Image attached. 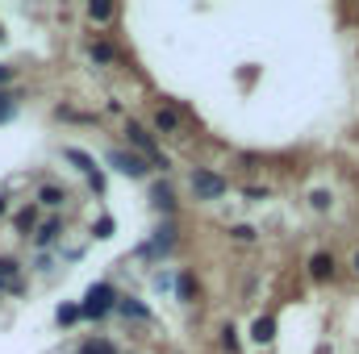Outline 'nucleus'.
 I'll return each instance as SVG.
<instances>
[{
	"mask_svg": "<svg viewBox=\"0 0 359 354\" xmlns=\"http://www.w3.org/2000/svg\"><path fill=\"white\" fill-rule=\"evenodd\" d=\"M113 309H117V292H113V283H92L88 292H84L80 317H88V321H100V317H109Z\"/></svg>",
	"mask_w": 359,
	"mask_h": 354,
	"instance_id": "obj_1",
	"label": "nucleus"
},
{
	"mask_svg": "<svg viewBox=\"0 0 359 354\" xmlns=\"http://www.w3.org/2000/svg\"><path fill=\"white\" fill-rule=\"evenodd\" d=\"M126 134H130V146H138V150H142V159H147L151 167H159V171L168 167V155H163V150L155 146V138H151V129H142L138 121H130V125H126Z\"/></svg>",
	"mask_w": 359,
	"mask_h": 354,
	"instance_id": "obj_2",
	"label": "nucleus"
},
{
	"mask_svg": "<svg viewBox=\"0 0 359 354\" xmlns=\"http://www.w3.org/2000/svg\"><path fill=\"white\" fill-rule=\"evenodd\" d=\"M104 163L117 171V176H126V179H142L151 167H147V159L142 155H134V150H109L104 155Z\"/></svg>",
	"mask_w": 359,
	"mask_h": 354,
	"instance_id": "obj_3",
	"label": "nucleus"
},
{
	"mask_svg": "<svg viewBox=\"0 0 359 354\" xmlns=\"http://www.w3.org/2000/svg\"><path fill=\"white\" fill-rule=\"evenodd\" d=\"M192 192H196V200H222L230 192V183L213 171H192Z\"/></svg>",
	"mask_w": 359,
	"mask_h": 354,
	"instance_id": "obj_4",
	"label": "nucleus"
},
{
	"mask_svg": "<svg viewBox=\"0 0 359 354\" xmlns=\"http://www.w3.org/2000/svg\"><path fill=\"white\" fill-rule=\"evenodd\" d=\"M63 159H67V163H76V167L88 176L92 192H104V176H100V167H96V159H92V155H84L80 146H67V150H63Z\"/></svg>",
	"mask_w": 359,
	"mask_h": 354,
	"instance_id": "obj_5",
	"label": "nucleus"
},
{
	"mask_svg": "<svg viewBox=\"0 0 359 354\" xmlns=\"http://www.w3.org/2000/svg\"><path fill=\"white\" fill-rule=\"evenodd\" d=\"M59 234H63V221H59V217H50V221H42V225L34 229V242L46 250V246H55V242H59Z\"/></svg>",
	"mask_w": 359,
	"mask_h": 354,
	"instance_id": "obj_6",
	"label": "nucleus"
},
{
	"mask_svg": "<svg viewBox=\"0 0 359 354\" xmlns=\"http://www.w3.org/2000/svg\"><path fill=\"white\" fill-rule=\"evenodd\" d=\"M251 342H259V346L276 342V317H255L251 321Z\"/></svg>",
	"mask_w": 359,
	"mask_h": 354,
	"instance_id": "obj_7",
	"label": "nucleus"
},
{
	"mask_svg": "<svg viewBox=\"0 0 359 354\" xmlns=\"http://www.w3.org/2000/svg\"><path fill=\"white\" fill-rule=\"evenodd\" d=\"M309 275H313L318 283H326V279L334 275V255H326V250H318V255L309 259Z\"/></svg>",
	"mask_w": 359,
	"mask_h": 354,
	"instance_id": "obj_8",
	"label": "nucleus"
},
{
	"mask_svg": "<svg viewBox=\"0 0 359 354\" xmlns=\"http://www.w3.org/2000/svg\"><path fill=\"white\" fill-rule=\"evenodd\" d=\"M63 200H67V187H59V183H42L38 187V204L42 208H59Z\"/></svg>",
	"mask_w": 359,
	"mask_h": 354,
	"instance_id": "obj_9",
	"label": "nucleus"
},
{
	"mask_svg": "<svg viewBox=\"0 0 359 354\" xmlns=\"http://www.w3.org/2000/svg\"><path fill=\"white\" fill-rule=\"evenodd\" d=\"M151 204H155L159 213H172V208H176V192H172L168 183H155V187H151Z\"/></svg>",
	"mask_w": 359,
	"mask_h": 354,
	"instance_id": "obj_10",
	"label": "nucleus"
},
{
	"mask_svg": "<svg viewBox=\"0 0 359 354\" xmlns=\"http://www.w3.org/2000/svg\"><path fill=\"white\" fill-rule=\"evenodd\" d=\"M176 300L180 304H192V300H196V279H192V271H180L176 275Z\"/></svg>",
	"mask_w": 359,
	"mask_h": 354,
	"instance_id": "obj_11",
	"label": "nucleus"
},
{
	"mask_svg": "<svg viewBox=\"0 0 359 354\" xmlns=\"http://www.w3.org/2000/svg\"><path fill=\"white\" fill-rule=\"evenodd\" d=\"M117 313H121V317H138V321H151V309H147V304H138V300H130V296H126V300L117 296Z\"/></svg>",
	"mask_w": 359,
	"mask_h": 354,
	"instance_id": "obj_12",
	"label": "nucleus"
},
{
	"mask_svg": "<svg viewBox=\"0 0 359 354\" xmlns=\"http://www.w3.org/2000/svg\"><path fill=\"white\" fill-rule=\"evenodd\" d=\"M176 129H180L176 108H159V113H155V134H176Z\"/></svg>",
	"mask_w": 359,
	"mask_h": 354,
	"instance_id": "obj_13",
	"label": "nucleus"
},
{
	"mask_svg": "<svg viewBox=\"0 0 359 354\" xmlns=\"http://www.w3.org/2000/svg\"><path fill=\"white\" fill-rule=\"evenodd\" d=\"M80 354H117V346H113L109 338H92V342L80 346Z\"/></svg>",
	"mask_w": 359,
	"mask_h": 354,
	"instance_id": "obj_14",
	"label": "nucleus"
},
{
	"mask_svg": "<svg viewBox=\"0 0 359 354\" xmlns=\"http://www.w3.org/2000/svg\"><path fill=\"white\" fill-rule=\"evenodd\" d=\"M55 321H59V325H76V321H80V304H59Z\"/></svg>",
	"mask_w": 359,
	"mask_h": 354,
	"instance_id": "obj_15",
	"label": "nucleus"
},
{
	"mask_svg": "<svg viewBox=\"0 0 359 354\" xmlns=\"http://www.w3.org/2000/svg\"><path fill=\"white\" fill-rule=\"evenodd\" d=\"M88 55L96 59V63H113V59H117V50H113L109 42H92V50H88Z\"/></svg>",
	"mask_w": 359,
	"mask_h": 354,
	"instance_id": "obj_16",
	"label": "nucleus"
},
{
	"mask_svg": "<svg viewBox=\"0 0 359 354\" xmlns=\"http://www.w3.org/2000/svg\"><path fill=\"white\" fill-rule=\"evenodd\" d=\"M88 17H92V21H109V17H113V4H109V0H92Z\"/></svg>",
	"mask_w": 359,
	"mask_h": 354,
	"instance_id": "obj_17",
	"label": "nucleus"
},
{
	"mask_svg": "<svg viewBox=\"0 0 359 354\" xmlns=\"http://www.w3.org/2000/svg\"><path fill=\"white\" fill-rule=\"evenodd\" d=\"M34 221H38V213H34V208H21V213L13 217V225H17L21 234H29V229H34Z\"/></svg>",
	"mask_w": 359,
	"mask_h": 354,
	"instance_id": "obj_18",
	"label": "nucleus"
},
{
	"mask_svg": "<svg viewBox=\"0 0 359 354\" xmlns=\"http://www.w3.org/2000/svg\"><path fill=\"white\" fill-rule=\"evenodd\" d=\"M17 259H0V283H4V288H13V275H17Z\"/></svg>",
	"mask_w": 359,
	"mask_h": 354,
	"instance_id": "obj_19",
	"label": "nucleus"
},
{
	"mask_svg": "<svg viewBox=\"0 0 359 354\" xmlns=\"http://www.w3.org/2000/svg\"><path fill=\"white\" fill-rule=\"evenodd\" d=\"M309 204H313V213H326V208H330V192H326V187H318V192L309 196Z\"/></svg>",
	"mask_w": 359,
	"mask_h": 354,
	"instance_id": "obj_20",
	"label": "nucleus"
},
{
	"mask_svg": "<svg viewBox=\"0 0 359 354\" xmlns=\"http://www.w3.org/2000/svg\"><path fill=\"white\" fill-rule=\"evenodd\" d=\"M113 229H117V225H113V217H100V221L92 225V234H96V238H113Z\"/></svg>",
	"mask_w": 359,
	"mask_h": 354,
	"instance_id": "obj_21",
	"label": "nucleus"
},
{
	"mask_svg": "<svg viewBox=\"0 0 359 354\" xmlns=\"http://www.w3.org/2000/svg\"><path fill=\"white\" fill-rule=\"evenodd\" d=\"M230 238H234V242H255V225H234Z\"/></svg>",
	"mask_w": 359,
	"mask_h": 354,
	"instance_id": "obj_22",
	"label": "nucleus"
},
{
	"mask_svg": "<svg viewBox=\"0 0 359 354\" xmlns=\"http://www.w3.org/2000/svg\"><path fill=\"white\" fill-rule=\"evenodd\" d=\"M13 113H17L13 96H4V92H0V125H4V121H13Z\"/></svg>",
	"mask_w": 359,
	"mask_h": 354,
	"instance_id": "obj_23",
	"label": "nucleus"
},
{
	"mask_svg": "<svg viewBox=\"0 0 359 354\" xmlns=\"http://www.w3.org/2000/svg\"><path fill=\"white\" fill-rule=\"evenodd\" d=\"M222 346H226L230 354L238 351V330H234V325H226V330H222Z\"/></svg>",
	"mask_w": 359,
	"mask_h": 354,
	"instance_id": "obj_24",
	"label": "nucleus"
},
{
	"mask_svg": "<svg viewBox=\"0 0 359 354\" xmlns=\"http://www.w3.org/2000/svg\"><path fill=\"white\" fill-rule=\"evenodd\" d=\"M13 76H17V71H13V67H4V63H0V88H4V84H13Z\"/></svg>",
	"mask_w": 359,
	"mask_h": 354,
	"instance_id": "obj_25",
	"label": "nucleus"
},
{
	"mask_svg": "<svg viewBox=\"0 0 359 354\" xmlns=\"http://www.w3.org/2000/svg\"><path fill=\"white\" fill-rule=\"evenodd\" d=\"M4 213H8V196L0 192V217H4Z\"/></svg>",
	"mask_w": 359,
	"mask_h": 354,
	"instance_id": "obj_26",
	"label": "nucleus"
},
{
	"mask_svg": "<svg viewBox=\"0 0 359 354\" xmlns=\"http://www.w3.org/2000/svg\"><path fill=\"white\" fill-rule=\"evenodd\" d=\"M351 267H355V271H359V250H355V259H351Z\"/></svg>",
	"mask_w": 359,
	"mask_h": 354,
	"instance_id": "obj_27",
	"label": "nucleus"
},
{
	"mask_svg": "<svg viewBox=\"0 0 359 354\" xmlns=\"http://www.w3.org/2000/svg\"><path fill=\"white\" fill-rule=\"evenodd\" d=\"M0 42H4V25H0Z\"/></svg>",
	"mask_w": 359,
	"mask_h": 354,
	"instance_id": "obj_28",
	"label": "nucleus"
},
{
	"mask_svg": "<svg viewBox=\"0 0 359 354\" xmlns=\"http://www.w3.org/2000/svg\"><path fill=\"white\" fill-rule=\"evenodd\" d=\"M0 292H4V283H0Z\"/></svg>",
	"mask_w": 359,
	"mask_h": 354,
	"instance_id": "obj_29",
	"label": "nucleus"
}]
</instances>
